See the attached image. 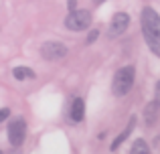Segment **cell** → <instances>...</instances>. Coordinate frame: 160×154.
Here are the masks:
<instances>
[{"label": "cell", "instance_id": "3", "mask_svg": "<svg viewBox=\"0 0 160 154\" xmlns=\"http://www.w3.org/2000/svg\"><path fill=\"white\" fill-rule=\"evenodd\" d=\"M89 24H91V12L89 10H73L65 18V27L69 31H75V32L89 28Z\"/></svg>", "mask_w": 160, "mask_h": 154}, {"label": "cell", "instance_id": "4", "mask_svg": "<svg viewBox=\"0 0 160 154\" xmlns=\"http://www.w3.org/2000/svg\"><path fill=\"white\" fill-rule=\"evenodd\" d=\"M27 138V122L22 118H16L8 124V142L12 148H20Z\"/></svg>", "mask_w": 160, "mask_h": 154}, {"label": "cell", "instance_id": "14", "mask_svg": "<svg viewBox=\"0 0 160 154\" xmlns=\"http://www.w3.org/2000/svg\"><path fill=\"white\" fill-rule=\"evenodd\" d=\"M73 10H77V2H75V0H69V12H73Z\"/></svg>", "mask_w": 160, "mask_h": 154}, {"label": "cell", "instance_id": "13", "mask_svg": "<svg viewBox=\"0 0 160 154\" xmlns=\"http://www.w3.org/2000/svg\"><path fill=\"white\" fill-rule=\"evenodd\" d=\"M8 116H10V110H8V107H4V110H0V122H4V120H6Z\"/></svg>", "mask_w": 160, "mask_h": 154}, {"label": "cell", "instance_id": "15", "mask_svg": "<svg viewBox=\"0 0 160 154\" xmlns=\"http://www.w3.org/2000/svg\"><path fill=\"white\" fill-rule=\"evenodd\" d=\"M102 2H106V0H93V4H102Z\"/></svg>", "mask_w": 160, "mask_h": 154}, {"label": "cell", "instance_id": "7", "mask_svg": "<svg viewBox=\"0 0 160 154\" xmlns=\"http://www.w3.org/2000/svg\"><path fill=\"white\" fill-rule=\"evenodd\" d=\"M158 112H160V99L156 97L154 102H150L148 106L144 107V122H146V126H154V122H156V118H158Z\"/></svg>", "mask_w": 160, "mask_h": 154}, {"label": "cell", "instance_id": "17", "mask_svg": "<svg viewBox=\"0 0 160 154\" xmlns=\"http://www.w3.org/2000/svg\"><path fill=\"white\" fill-rule=\"evenodd\" d=\"M8 154H18V152H8Z\"/></svg>", "mask_w": 160, "mask_h": 154}, {"label": "cell", "instance_id": "9", "mask_svg": "<svg viewBox=\"0 0 160 154\" xmlns=\"http://www.w3.org/2000/svg\"><path fill=\"white\" fill-rule=\"evenodd\" d=\"M69 116L73 122H81L83 116H85V102L81 97H75L73 103H71V110H69Z\"/></svg>", "mask_w": 160, "mask_h": 154}, {"label": "cell", "instance_id": "18", "mask_svg": "<svg viewBox=\"0 0 160 154\" xmlns=\"http://www.w3.org/2000/svg\"><path fill=\"white\" fill-rule=\"evenodd\" d=\"M0 154H2V152H0Z\"/></svg>", "mask_w": 160, "mask_h": 154}, {"label": "cell", "instance_id": "11", "mask_svg": "<svg viewBox=\"0 0 160 154\" xmlns=\"http://www.w3.org/2000/svg\"><path fill=\"white\" fill-rule=\"evenodd\" d=\"M12 75H14L16 79H32L35 77V71H32V69H28V67H16L14 71H12Z\"/></svg>", "mask_w": 160, "mask_h": 154}, {"label": "cell", "instance_id": "12", "mask_svg": "<svg viewBox=\"0 0 160 154\" xmlns=\"http://www.w3.org/2000/svg\"><path fill=\"white\" fill-rule=\"evenodd\" d=\"M99 37V31H91L89 35H87V39H85V43L87 45H91V43H95V39Z\"/></svg>", "mask_w": 160, "mask_h": 154}, {"label": "cell", "instance_id": "16", "mask_svg": "<svg viewBox=\"0 0 160 154\" xmlns=\"http://www.w3.org/2000/svg\"><path fill=\"white\" fill-rule=\"evenodd\" d=\"M156 87H158V95H160V81H158V85H156Z\"/></svg>", "mask_w": 160, "mask_h": 154}, {"label": "cell", "instance_id": "2", "mask_svg": "<svg viewBox=\"0 0 160 154\" xmlns=\"http://www.w3.org/2000/svg\"><path fill=\"white\" fill-rule=\"evenodd\" d=\"M134 77H136V69H134L132 65H126V67L118 69L116 75H113V81H112L113 95L122 97V95L128 93V91L132 89V85H134Z\"/></svg>", "mask_w": 160, "mask_h": 154}, {"label": "cell", "instance_id": "8", "mask_svg": "<svg viewBox=\"0 0 160 154\" xmlns=\"http://www.w3.org/2000/svg\"><path fill=\"white\" fill-rule=\"evenodd\" d=\"M134 128H136V118L132 116V118H130V122H128V126H126L124 130L120 132V136H118V138L112 142V150H118V148H120L122 144H124L126 140H128V136L132 134V130H134Z\"/></svg>", "mask_w": 160, "mask_h": 154}, {"label": "cell", "instance_id": "1", "mask_svg": "<svg viewBox=\"0 0 160 154\" xmlns=\"http://www.w3.org/2000/svg\"><path fill=\"white\" fill-rule=\"evenodd\" d=\"M142 32L148 49L156 57H160V14L152 8L142 10Z\"/></svg>", "mask_w": 160, "mask_h": 154}, {"label": "cell", "instance_id": "10", "mask_svg": "<svg viewBox=\"0 0 160 154\" xmlns=\"http://www.w3.org/2000/svg\"><path fill=\"white\" fill-rule=\"evenodd\" d=\"M130 154H150V148H148V144H146V140L138 138L136 142L132 144V150H130Z\"/></svg>", "mask_w": 160, "mask_h": 154}, {"label": "cell", "instance_id": "5", "mask_svg": "<svg viewBox=\"0 0 160 154\" xmlns=\"http://www.w3.org/2000/svg\"><path fill=\"white\" fill-rule=\"evenodd\" d=\"M67 47L59 41H47V43L41 45V55H43L45 61H59L67 55Z\"/></svg>", "mask_w": 160, "mask_h": 154}, {"label": "cell", "instance_id": "6", "mask_svg": "<svg viewBox=\"0 0 160 154\" xmlns=\"http://www.w3.org/2000/svg\"><path fill=\"white\" fill-rule=\"evenodd\" d=\"M128 27H130V16L126 12H116L112 18V24H109V31H108L109 39H116V37L124 35L128 31Z\"/></svg>", "mask_w": 160, "mask_h": 154}]
</instances>
